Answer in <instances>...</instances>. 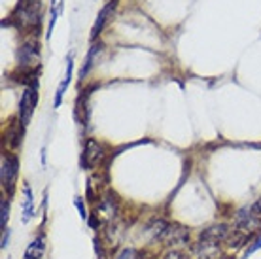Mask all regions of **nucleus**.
<instances>
[{"instance_id":"nucleus-1","label":"nucleus","mask_w":261,"mask_h":259,"mask_svg":"<svg viewBox=\"0 0 261 259\" xmlns=\"http://www.w3.org/2000/svg\"><path fill=\"white\" fill-rule=\"evenodd\" d=\"M105 148H102V144L97 142L95 138H87V142H85V148H84V153H82V167L87 170H93L97 169L100 163L105 161Z\"/></svg>"},{"instance_id":"nucleus-2","label":"nucleus","mask_w":261,"mask_h":259,"mask_svg":"<svg viewBox=\"0 0 261 259\" xmlns=\"http://www.w3.org/2000/svg\"><path fill=\"white\" fill-rule=\"evenodd\" d=\"M17 21L23 27H34L40 23V2L38 0H23L17 8Z\"/></svg>"},{"instance_id":"nucleus-3","label":"nucleus","mask_w":261,"mask_h":259,"mask_svg":"<svg viewBox=\"0 0 261 259\" xmlns=\"http://www.w3.org/2000/svg\"><path fill=\"white\" fill-rule=\"evenodd\" d=\"M17 169H19V163L15 156H4L2 157V165H0V182H2V188H6L10 193L13 191V184L17 178Z\"/></svg>"},{"instance_id":"nucleus-4","label":"nucleus","mask_w":261,"mask_h":259,"mask_svg":"<svg viewBox=\"0 0 261 259\" xmlns=\"http://www.w3.org/2000/svg\"><path fill=\"white\" fill-rule=\"evenodd\" d=\"M34 106H36V91L34 87H27L21 95V102H19V121L23 127L31 123V117H33Z\"/></svg>"},{"instance_id":"nucleus-5","label":"nucleus","mask_w":261,"mask_h":259,"mask_svg":"<svg viewBox=\"0 0 261 259\" xmlns=\"http://www.w3.org/2000/svg\"><path fill=\"white\" fill-rule=\"evenodd\" d=\"M235 227L241 229V231H244L246 235H252L254 231L261 229V220L252 214V210H246V208H244V210H239V212H237Z\"/></svg>"},{"instance_id":"nucleus-6","label":"nucleus","mask_w":261,"mask_h":259,"mask_svg":"<svg viewBox=\"0 0 261 259\" xmlns=\"http://www.w3.org/2000/svg\"><path fill=\"white\" fill-rule=\"evenodd\" d=\"M193 253H195V259H218L222 255L220 242L199 239V242L193 244Z\"/></svg>"},{"instance_id":"nucleus-7","label":"nucleus","mask_w":261,"mask_h":259,"mask_svg":"<svg viewBox=\"0 0 261 259\" xmlns=\"http://www.w3.org/2000/svg\"><path fill=\"white\" fill-rule=\"evenodd\" d=\"M17 61H19V65L23 68H31V66L38 65L40 61V51H38V44L36 42H27L19 47V51H17Z\"/></svg>"},{"instance_id":"nucleus-8","label":"nucleus","mask_w":261,"mask_h":259,"mask_svg":"<svg viewBox=\"0 0 261 259\" xmlns=\"http://www.w3.org/2000/svg\"><path fill=\"white\" fill-rule=\"evenodd\" d=\"M161 242H165L167 246H186L190 242V233L188 229L178 225H169V229L165 231Z\"/></svg>"},{"instance_id":"nucleus-9","label":"nucleus","mask_w":261,"mask_h":259,"mask_svg":"<svg viewBox=\"0 0 261 259\" xmlns=\"http://www.w3.org/2000/svg\"><path fill=\"white\" fill-rule=\"evenodd\" d=\"M72 70H74V57H72V53L68 55V59H66V74L65 78L61 80L59 87H57V93H55V108H59L61 102H63V97H65L66 93V87L70 85V78H72Z\"/></svg>"},{"instance_id":"nucleus-10","label":"nucleus","mask_w":261,"mask_h":259,"mask_svg":"<svg viewBox=\"0 0 261 259\" xmlns=\"http://www.w3.org/2000/svg\"><path fill=\"white\" fill-rule=\"evenodd\" d=\"M21 221L29 223L34 216V199H33V189L29 184L23 186V208H21Z\"/></svg>"},{"instance_id":"nucleus-11","label":"nucleus","mask_w":261,"mask_h":259,"mask_svg":"<svg viewBox=\"0 0 261 259\" xmlns=\"http://www.w3.org/2000/svg\"><path fill=\"white\" fill-rule=\"evenodd\" d=\"M229 231H231V227L227 225H212L208 227V229H204L201 235H199V239H204V240H214V242H220V244H223L225 242V239H227Z\"/></svg>"},{"instance_id":"nucleus-12","label":"nucleus","mask_w":261,"mask_h":259,"mask_svg":"<svg viewBox=\"0 0 261 259\" xmlns=\"http://www.w3.org/2000/svg\"><path fill=\"white\" fill-rule=\"evenodd\" d=\"M44 252H46V235L40 233L38 237H36L29 246H27L25 259H42Z\"/></svg>"},{"instance_id":"nucleus-13","label":"nucleus","mask_w":261,"mask_h":259,"mask_svg":"<svg viewBox=\"0 0 261 259\" xmlns=\"http://www.w3.org/2000/svg\"><path fill=\"white\" fill-rule=\"evenodd\" d=\"M116 8V0H112V2H108L102 10H100V13H98L97 21H95V25H93V31H91V40H95L100 34V31H102V27L106 25V21H108V15L112 13V10Z\"/></svg>"},{"instance_id":"nucleus-14","label":"nucleus","mask_w":261,"mask_h":259,"mask_svg":"<svg viewBox=\"0 0 261 259\" xmlns=\"http://www.w3.org/2000/svg\"><path fill=\"white\" fill-rule=\"evenodd\" d=\"M246 240H248V235L244 233V231H241V229H231L227 235V239H225V246L227 248H233V250H239V248H242L244 244H246Z\"/></svg>"},{"instance_id":"nucleus-15","label":"nucleus","mask_w":261,"mask_h":259,"mask_svg":"<svg viewBox=\"0 0 261 259\" xmlns=\"http://www.w3.org/2000/svg\"><path fill=\"white\" fill-rule=\"evenodd\" d=\"M61 10H63V0H51V10H49V25H47V38H51V33L55 29V23L59 19Z\"/></svg>"},{"instance_id":"nucleus-16","label":"nucleus","mask_w":261,"mask_h":259,"mask_svg":"<svg viewBox=\"0 0 261 259\" xmlns=\"http://www.w3.org/2000/svg\"><path fill=\"white\" fill-rule=\"evenodd\" d=\"M100 51V45H91V49H89V53H87V57H85V65L84 68H82V78H85L87 76V72L91 70V66H93V61H95V57H97V53Z\"/></svg>"},{"instance_id":"nucleus-17","label":"nucleus","mask_w":261,"mask_h":259,"mask_svg":"<svg viewBox=\"0 0 261 259\" xmlns=\"http://www.w3.org/2000/svg\"><path fill=\"white\" fill-rule=\"evenodd\" d=\"M8 218H10V204H8V199H2L0 201V229L6 231L8 227Z\"/></svg>"},{"instance_id":"nucleus-18","label":"nucleus","mask_w":261,"mask_h":259,"mask_svg":"<svg viewBox=\"0 0 261 259\" xmlns=\"http://www.w3.org/2000/svg\"><path fill=\"white\" fill-rule=\"evenodd\" d=\"M116 259H140V253L133 248H123L121 252L116 255Z\"/></svg>"},{"instance_id":"nucleus-19","label":"nucleus","mask_w":261,"mask_h":259,"mask_svg":"<svg viewBox=\"0 0 261 259\" xmlns=\"http://www.w3.org/2000/svg\"><path fill=\"white\" fill-rule=\"evenodd\" d=\"M74 204L78 208L82 220H87V210H85V204H84V201H82V197H76V199H74Z\"/></svg>"},{"instance_id":"nucleus-20","label":"nucleus","mask_w":261,"mask_h":259,"mask_svg":"<svg viewBox=\"0 0 261 259\" xmlns=\"http://www.w3.org/2000/svg\"><path fill=\"white\" fill-rule=\"evenodd\" d=\"M261 248V237H257V239L254 240V242H252V246L248 248V250H246V252H244V255H246V257H248V255H252V253H255L257 252V250H259Z\"/></svg>"},{"instance_id":"nucleus-21","label":"nucleus","mask_w":261,"mask_h":259,"mask_svg":"<svg viewBox=\"0 0 261 259\" xmlns=\"http://www.w3.org/2000/svg\"><path fill=\"white\" fill-rule=\"evenodd\" d=\"M163 259H188L186 255H184L182 252H178V250H172V252H167L165 253Z\"/></svg>"},{"instance_id":"nucleus-22","label":"nucleus","mask_w":261,"mask_h":259,"mask_svg":"<svg viewBox=\"0 0 261 259\" xmlns=\"http://www.w3.org/2000/svg\"><path fill=\"white\" fill-rule=\"evenodd\" d=\"M250 210H252V214H254L255 218H259V220H261V199H257V202H255Z\"/></svg>"},{"instance_id":"nucleus-23","label":"nucleus","mask_w":261,"mask_h":259,"mask_svg":"<svg viewBox=\"0 0 261 259\" xmlns=\"http://www.w3.org/2000/svg\"><path fill=\"white\" fill-rule=\"evenodd\" d=\"M8 242H10V229H6V231H2V244H0V246L6 248V246H8Z\"/></svg>"}]
</instances>
